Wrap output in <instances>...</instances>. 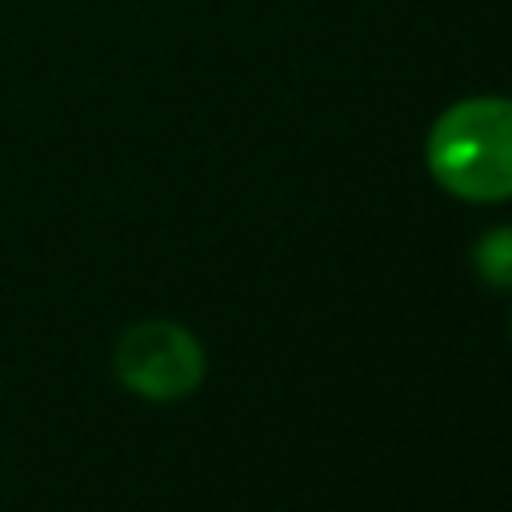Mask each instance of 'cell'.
I'll return each instance as SVG.
<instances>
[{
    "label": "cell",
    "instance_id": "1",
    "mask_svg": "<svg viewBox=\"0 0 512 512\" xmlns=\"http://www.w3.org/2000/svg\"><path fill=\"white\" fill-rule=\"evenodd\" d=\"M432 180L472 204L512 196V100L472 96L444 108L428 132Z\"/></svg>",
    "mask_w": 512,
    "mask_h": 512
},
{
    "label": "cell",
    "instance_id": "2",
    "mask_svg": "<svg viewBox=\"0 0 512 512\" xmlns=\"http://www.w3.org/2000/svg\"><path fill=\"white\" fill-rule=\"evenodd\" d=\"M112 372L128 392L168 404L200 388L204 348L176 320H140L116 340Z\"/></svg>",
    "mask_w": 512,
    "mask_h": 512
},
{
    "label": "cell",
    "instance_id": "3",
    "mask_svg": "<svg viewBox=\"0 0 512 512\" xmlns=\"http://www.w3.org/2000/svg\"><path fill=\"white\" fill-rule=\"evenodd\" d=\"M472 264H476V272H480L484 284L512 288V224L484 232L476 240V248H472Z\"/></svg>",
    "mask_w": 512,
    "mask_h": 512
}]
</instances>
